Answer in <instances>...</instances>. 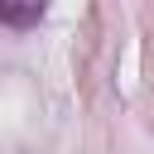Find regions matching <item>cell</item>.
Returning <instances> with one entry per match:
<instances>
[{
	"mask_svg": "<svg viewBox=\"0 0 154 154\" xmlns=\"http://www.w3.org/2000/svg\"><path fill=\"white\" fill-rule=\"evenodd\" d=\"M38 14H43L38 5H0V24H14V29L19 24H34Z\"/></svg>",
	"mask_w": 154,
	"mask_h": 154,
	"instance_id": "1",
	"label": "cell"
}]
</instances>
